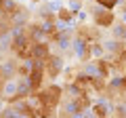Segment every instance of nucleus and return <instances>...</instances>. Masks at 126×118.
<instances>
[{
  "label": "nucleus",
  "instance_id": "f257e3e1",
  "mask_svg": "<svg viewBox=\"0 0 126 118\" xmlns=\"http://www.w3.org/2000/svg\"><path fill=\"white\" fill-rule=\"evenodd\" d=\"M25 78H27L30 93L34 95L38 89H42V84H44V80H46L44 65H42L40 61H30V72H27V76H25Z\"/></svg>",
  "mask_w": 126,
  "mask_h": 118
},
{
  "label": "nucleus",
  "instance_id": "f03ea898",
  "mask_svg": "<svg viewBox=\"0 0 126 118\" xmlns=\"http://www.w3.org/2000/svg\"><path fill=\"white\" fill-rule=\"evenodd\" d=\"M101 27L99 25H90V23H80V25L76 27V40L80 42V44H84V42H94L101 38Z\"/></svg>",
  "mask_w": 126,
  "mask_h": 118
},
{
  "label": "nucleus",
  "instance_id": "7ed1b4c3",
  "mask_svg": "<svg viewBox=\"0 0 126 118\" xmlns=\"http://www.w3.org/2000/svg\"><path fill=\"white\" fill-rule=\"evenodd\" d=\"M42 65H44L46 78H48V80H55V78L63 72V57H61V55H57V53H50L48 57L42 61Z\"/></svg>",
  "mask_w": 126,
  "mask_h": 118
},
{
  "label": "nucleus",
  "instance_id": "20e7f679",
  "mask_svg": "<svg viewBox=\"0 0 126 118\" xmlns=\"http://www.w3.org/2000/svg\"><path fill=\"white\" fill-rule=\"evenodd\" d=\"M90 15H93V23L99 25V27H113V23H116V19H118L111 9H103V6H99V4H97V9Z\"/></svg>",
  "mask_w": 126,
  "mask_h": 118
},
{
  "label": "nucleus",
  "instance_id": "39448f33",
  "mask_svg": "<svg viewBox=\"0 0 126 118\" xmlns=\"http://www.w3.org/2000/svg\"><path fill=\"white\" fill-rule=\"evenodd\" d=\"M74 17H76V13H74V11H69V9H59V11H57V19H59V21L69 23Z\"/></svg>",
  "mask_w": 126,
  "mask_h": 118
},
{
  "label": "nucleus",
  "instance_id": "423d86ee",
  "mask_svg": "<svg viewBox=\"0 0 126 118\" xmlns=\"http://www.w3.org/2000/svg\"><path fill=\"white\" fill-rule=\"evenodd\" d=\"M90 108H93V114H94V116H107V114H109L107 103H93Z\"/></svg>",
  "mask_w": 126,
  "mask_h": 118
},
{
  "label": "nucleus",
  "instance_id": "0eeeda50",
  "mask_svg": "<svg viewBox=\"0 0 126 118\" xmlns=\"http://www.w3.org/2000/svg\"><path fill=\"white\" fill-rule=\"evenodd\" d=\"M93 2H97V4L103 6V9H111V11L120 4V0H93Z\"/></svg>",
  "mask_w": 126,
  "mask_h": 118
},
{
  "label": "nucleus",
  "instance_id": "6e6552de",
  "mask_svg": "<svg viewBox=\"0 0 126 118\" xmlns=\"http://www.w3.org/2000/svg\"><path fill=\"white\" fill-rule=\"evenodd\" d=\"M32 2H40V0H32Z\"/></svg>",
  "mask_w": 126,
  "mask_h": 118
}]
</instances>
